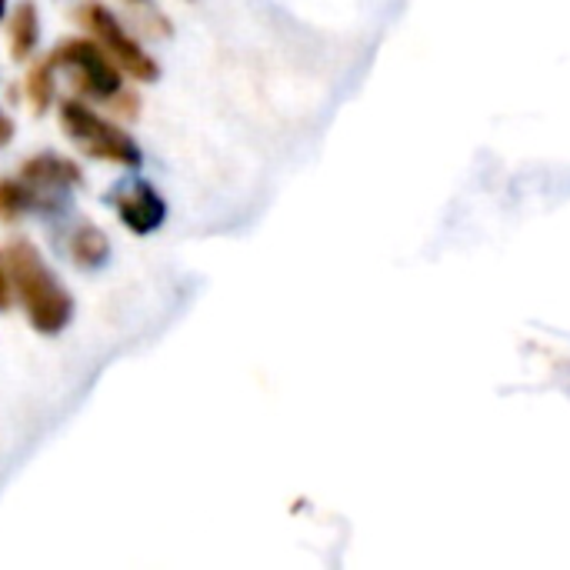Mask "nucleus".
Returning a JSON list of instances; mask_svg holds the SVG:
<instances>
[{"mask_svg":"<svg viewBox=\"0 0 570 570\" xmlns=\"http://www.w3.org/2000/svg\"><path fill=\"white\" fill-rule=\"evenodd\" d=\"M7 274L10 287L30 321V327L43 337H57L73 321V297L57 281L43 254L30 240L7 244Z\"/></svg>","mask_w":570,"mask_h":570,"instance_id":"1","label":"nucleus"},{"mask_svg":"<svg viewBox=\"0 0 570 570\" xmlns=\"http://www.w3.org/2000/svg\"><path fill=\"white\" fill-rule=\"evenodd\" d=\"M60 127L70 137V144L94 160H107L127 170H137L144 164L137 140L120 124L100 117L83 97H67L60 104Z\"/></svg>","mask_w":570,"mask_h":570,"instance_id":"2","label":"nucleus"},{"mask_svg":"<svg viewBox=\"0 0 570 570\" xmlns=\"http://www.w3.org/2000/svg\"><path fill=\"white\" fill-rule=\"evenodd\" d=\"M53 70H63L73 83V90L83 100H120L124 94V70L107 57V50L94 37H73L63 40L53 53Z\"/></svg>","mask_w":570,"mask_h":570,"instance_id":"3","label":"nucleus"},{"mask_svg":"<svg viewBox=\"0 0 570 570\" xmlns=\"http://www.w3.org/2000/svg\"><path fill=\"white\" fill-rule=\"evenodd\" d=\"M80 20H83L87 33L107 50V57H110L127 77H134V80H140V83H154V80L160 77V63L137 43V37L127 33V27H124L107 7L87 3V7L80 10Z\"/></svg>","mask_w":570,"mask_h":570,"instance_id":"4","label":"nucleus"},{"mask_svg":"<svg viewBox=\"0 0 570 570\" xmlns=\"http://www.w3.org/2000/svg\"><path fill=\"white\" fill-rule=\"evenodd\" d=\"M110 204L117 210V220L140 237L160 230L167 220V200L150 180H127L124 187L114 190Z\"/></svg>","mask_w":570,"mask_h":570,"instance_id":"5","label":"nucleus"},{"mask_svg":"<svg viewBox=\"0 0 570 570\" xmlns=\"http://www.w3.org/2000/svg\"><path fill=\"white\" fill-rule=\"evenodd\" d=\"M20 177L33 187L40 207H50L57 197L70 194L73 187L83 184V174L73 160L60 154H33L30 160L20 164Z\"/></svg>","mask_w":570,"mask_h":570,"instance_id":"6","label":"nucleus"},{"mask_svg":"<svg viewBox=\"0 0 570 570\" xmlns=\"http://www.w3.org/2000/svg\"><path fill=\"white\" fill-rule=\"evenodd\" d=\"M67 250H70V261H73L80 271H97V267H104L107 257H110V240H107V234H104L94 220H80V224L70 230Z\"/></svg>","mask_w":570,"mask_h":570,"instance_id":"7","label":"nucleus"},{"mask_svg":"<svg viewBox=\"0 0 570 570\" xmlns=\"http://www.w3.org/2000/svg\"><path fill=\"white\" fill-rule=\"evenodd\" d=\"M10 57L13 60H27L37 43H40V13H37V3L33 0H23L13 13H10Z\"/></svg>","mask_w":570,"mask_h":570,"instance_id":"8","label":"nucleus"},{"mask_svg":"<svg viewBox=\"0 0 570 570\" xmlns=\"http://www.w3.org/2000/svg\"><path fill=\"white\" fill-rule=\"evenodd\" d=\"M30 210H40L33 187L23 177H0V224H17Z\"/></svg>","mask_w":570,"mask_h":570,"instance_id":"9","label":"nucleus"},{"mask_svg":"<svg viewBox=\"0 0 570 570\" xmlns=\"http://www.w3.org/2000/svg\"><path fill=\"white\" fill-rule=\"evenodd\" d=\"M23 94L33 107V114H47L53 107V60H37L23 77Z\"/></svg>","mask_w":570,"mask_h":570,"instance_id":"10","label":"nucleus"},{"mask_svg":"<svg viewBox=\"0 0 570 570\" xmlns=\"http://www.w3.org/2000/svg\"><path fill=\"white\" fill-rule=\"evenodd\" d=\"M10 297H13V287H10V274H7V257L0 254V311L10 307Z\"/></svg>","mask_w":570,"mask_h":570,"instance_id":"11","label":"nucleus"},{"mask_svg":"<svg viewBox=\"0 0 570 570\" xmlns=\"http://www.w3.org/2000/svg\"><path fill=\"white\" fill-rule=\"evenodd\" d=\"M13 140V120L0 110V147H7Z\"/></svg>","mask_w":570,"mask_h":570,"instance_id":"12","label":"nucleus"},{"mask_svg":"<svg viewBox=\"0 0 570 570\" xmlns=\"http://www.w3.org/2000/svg\"><path fill=\"white\" fill-rule=\"evenodd\" d=\"M3 13H7V0H0V20H3Z\"/></svg>","mask_w":570,"mask_h":570,"instance_id":"13","label":"nucleus"},{"mask_svg":"<svg viewBox=\"0 0 570 570\" xmlns=\"http://www.w3.org/2000/svg\"><path fill=\"white\" fill-rule=\"evenodd\" d=\"M130 3H140V0H130Z\"/></svg>","mask_w":570,"mask_h":570,"instance_id":"14","label":"nucleus"}]
</instances>
